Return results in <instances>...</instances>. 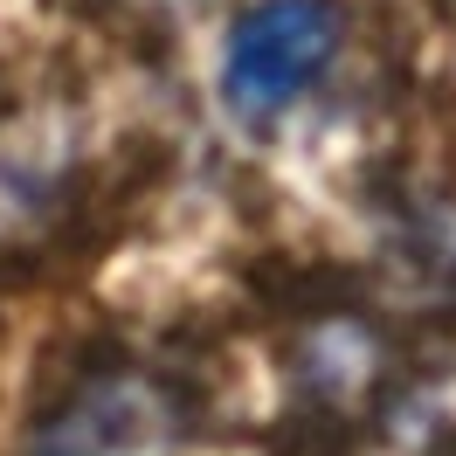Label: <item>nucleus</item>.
<instances>
[{
    "instance_id": "obj_1",
    "label": "nucleus",
    "mask_w": 456,
    "mask_h": 456,
    "mask_svg": "<svg viewBox=\"0 0 456 456\" xmlns=\"http://www.w3.org/2000/svg\"><path fill=\"white\" fill-rule=\"evenodd\" d=\"M339 21L325 0H256L222 49V90L242 118H284L332 62Z\"/></svg>"
},
{
    "instance_id": "obj_2",
    "label": "nucleus",
    "mask_w": 456,
    "mask_h": 456,
    "mask_svg": "<svg viewBox=\"0 0 456 456\" xmlns=\"http://www.w3.org/2000/svg\"><path fill=\"white\" fill-rule=\"evenodd\" d=\"M443 167L456 180V97H450V111H443Z\"/></svg>"
}]
</instances>
